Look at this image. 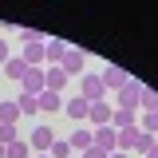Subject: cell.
<instances>
[{
    "instance_id": "cell-1",
    "label": "cell",
    "mask_w": 158,
    "mask_h": 158,
    "mask_svg": "<svg viewBox=\"0 0 158 158\" xmlns=\"http://www.w3.org/2000/svg\"><path fill=\"white\" fill-rule=\"evenodd\" d=\"M83 63H87V59H83L79 48H67L63 59H59V67H63V75H67V79H83Z\"/></svg>"
},
{
    "instance_id": "cell-2",
    "label": "cell",
    "mask_w": 158,
    "mask_h": 158,
    "mask_svg": "<svg viewBox=\"0 0 158 158\" xmlns=\"http://www.w3.org/2000/svg\"><path fill=\"white\" fill-rule=\"evenodd\" d=\"M79 99H87V103H99V99H107V87H103V79H99V75H83V79H79Z\"/></svg>"
},
{
    "instance_id": "cell-3",
    "label": "cell",
    "mask_w": 158,
    "mask_h": 158,
    "mask_svg": "<svg viewBox=\"0 0 158 158\" xmlns=\"http://www.w3.org/2000/svg\"><path fill=\"white\" fill-rule=\"evenodd\" d=\"M115 99H118V107H123V111H138V99H142V83H138V79H131L123 91H115Z\"/></svg>"
},
{
    "instance_id": "cell-4",
    "label": "cell",
    "mask_w": 158,
    "mask_h": 158,
    "mask_svg": "<svg viewBox=\"0 0 158 158\" xmlns=\"http://www.w3.org/2000/svg\"><path fill=\"white\" fill-rule=\"evenodd\" d=\"M115 142H118L115 127H95V131H91V146H99L103 154H115Z\"/></svg>"
},
{
    "instance_id": "cell-5",
    "label": "cell",
    "mask_w": 158,
    "mask_h": 158,
    "mask_svg": "<svg viewBox=\"0 0 158 158\" xmlns=\"http://www.w3.org/2000/svg\"><path fill=\"white\" fill-rule=\"evenodd\" d=\"M103 87H107V91H123V87H127V83H131V75H127V71H123V67H111V63H107V67H103Z\"/></svg>"
},
{
    "instance_id": "cell-6",
    "label": "cell",
    "mask_w": 158,
    "mask_h": 158,
    "mask_svg": "<svg viewBox=\"0 0 158 158\" xmlns=\"http://www.w3.org/2000/svg\"><path fill=\"white\" fill-rule=\"evenodd\" d=\"M87 123H91V131H95V127H111V103H107V99L91 103V111H87Z\"/></svg>"
},
{
    "instance_id": "cell-7",
    "label": "cell",
    "mask_w": 158,
    "mask_h": 158,
    "mask_svg": "<svg viewBox=\"0 0 158 158\" xmlns=\"http://www.w3.org/2000/svg\"><path fill=\"white\" fill-rule=\"evenodd\" d=\"M20 91L24 95H40L44 91V67H28V75L20 79Z\"/></svg>"
},
{
    "instance_id": "cell-8",
    "label": "cell",
    "mask_w": 158,
    "mask_h": 158,
    "mask_svg": "<svg viewBox=\"0 0 158 158\" xmlns=\"http://www.w3.org/2000/svg\"><path fill=\"white\" fill-rule=\"evenodd\" d=\"M87 111H91V103H87V99H67V103H63V115H67V118H75V123H79V127H83V123H87Z\"/></svg>"
},
{
    "instance_id": "cell-9",
    "label": "cell",
    "mask_w": 158,
    "mask_h": 158,
    "mask_svg": "<svg viewBox=\"0 0 158 158\" xmlns=\"http://www.w3.org/2000/svg\"><path fill=\"white\" fill-rule=\"evenodd\" d=\"M67 48H71V44H63V40H48V44H44V63H48V67H59V59H63Z\"/></svg>"
},
{
    "instance_id": "cell-10",
    "label": "cell",
    "mask_w": 158,
    "mask_h": 158,
    "mask_svg": "<svg viewBox=\"0 0 158 158\" xmlns=\"http://www.w3.org/2000/svg\"><path fill=\"white\" fill-rule=\"evenodd\" d=\"M67 87V75H63V67H44V91H63Z\"/></svg>"
},
{
    "instance_id": "cell-11",
    "label": "cell",
    "mask_w": 158,
    "mask_h": 158,
    "mask_svg": "<svg viewBox=\"0 0 158 158\" xmlns=\"http://www.w3.org/2000/svg\"><path fill=\"white\" fill-rule=\"evenodd\" d=\"M67 146H71V154H83V150L91 146V127H75L71 138H67Z\"/></svg>"
},
{
    "instance_id": "cell-12",
    "label": "cell",
    "mask_w": 158,
    "mask_h": 158,
    "mask_svg": "<svg viewBox=\"0 0 158 158\" xmlns=\"http://www.w3.org/2000/svg\"><path fill=\"white\" fill-rule=\"evenodd\" d=\"M111 127L115 131H127V127H138V111H111Z\"/></svg>"
},
{
    "instance_id": "cell-13",
    "label": "cell",
    "mask_w": 158,
    "mask_h": 158,
    "mask_svg": "<svg viewBox=\"0 0 158 158\" xmlns=\"http://www.w3.org/2000/svg\"><path fill=\"white\" fill-rule=\"evenodd\" d=\"M20 59H24L28 67H44V44H24Z\"/></svg>"
},
{
    "instance_id": "cell-14",
    "label": "cell",
    "mask_w": 158,
    "mask_h": 158,
    "mask_svg": "<svg viewBox=\"0 0 158 158\" xmlns=\"http://www.w3.org/2000/svg\"><path fill=\"white\" fill-rule=\"evenodd\" d=\"M56 142V135H52V127H36L32 131V146H36L40 154H48V146Z\"/></svg>"
},
{
    "instance_id": "cell-15",
    "label": "cell",
    "mask_w": 158,
    "mask_h": 158,
    "mask_svg": "<svg viewBox=\"0 0 158 158\" xmlns=\"http://www.w3.org/2000/svg\"><path fill=\"white\" fill-rule=\"evenodd\" d=\"M4 75L12 79V83H20V79L28 75V63H24V59H20V56H12V59H8V63H4Z\"/></svg>"
},
{
    "instance_id": "cell-16",
    "label": "cell",
    "mask_w": 158,
    "mask_h": 158,
    "mask_svg": "<svg viewBox=\"0 0 158 158\" xmlns=\"http://www.w3.org/2000/svg\"><path fill=\"white\" fill-rule=\"evenodd\" d=\"M36 107H40V111H63V99H59L56 91H40V95H36Z\"/></svg>"
},
{
    "instance_id": "cell-17",
    "label": "cell",
    "mask_w": 158,
    "mask_h": 158,
    "mask_svg": "<svg viewBox=\"0 0 158 158\" xmlns=\"http://www.w3.org/2000/svg\"><path fill=\"white\" fill-rule=\"evenodd\" d=\"M16 118H20V111H16V103L8 99V103H0V127H16Z\"/></svg>"
},
{
    "instance_id": "cell-18",
    "label": "cell",
    "mask_w": 158,
    "mask_h": 158,
    "mask_svg": "<svg viewBox=\"0 0 158 158\" xmlns=\"http://www.w3.org/2000/svg\"><path fill=\"white\" fill-rule=\"evenodd\" d=\"M28 154H32V146H28V142H20V138L4 146V158H28Z\"/></svg>"
},
{
    "instance_id": "cell-19",
    "label": "cell",
    "mask_w": 158,
    "mask_h": 158,
    "mask_svg": "<svg viewBox=\"0 0 158 158\" xmlns=\"http://www.w3.org/2000/svg\"><path fill=\"white\" fill-rule=\"evenodd\" d=\"M16 111H20V115H36V111H40V107H36V95H24V91H20Z\"/></svg>"
},
{
    "instance_id": "cell-20",
    "label": "cell",
    "mask_w": 158,
    "mask_h": 158,
    "mask_svg": "<svg viewBox=\"0 0 158 158\" xmlns=\"http://www.w3.org/2000/svg\"><path fill=\"white\" fill-rule=\"evenodd\" d=\"M138 107H146V111H158V91L142 87V99H138Z\"/></svg>"
},
{
    "instance_id": "cell-21",
    "label": "cell",
    "mask_w": 158,
    "mask_h": 158,
    "mask_svg": "<svg viewBox=\"0 0 158 158\" xmlns=\"http://www.w3.org/2000/svg\"><path fill=\"white\" fill-rule=\"evenodd\" d=\"M20 40H24V44H48V36H44L40 28H24V32H20Z\"/></svg>"
},
{
    "instance_id": "cell-22",
    "label": "cell",
    "mask_w": 158,
    "mask_h": 158,
    "mask_svg": "<svg viewBox=\"0 0 158 158\" xmlns=\"http://www.w3.org/2000/svg\"><path fill=\"white\" fill-rule=\"evenodd\" d=\"M48 158H71V146H67V142H52V146H48Z\"/></svg>"
},
{
    "instance_id": "cell-23",
    "label": "cell",
    "mask_w": 158,
    "mask_h": 158,
    "mask_svg": "<svg viewBox=\"0 0 158 158\" xmlns=\"http://www.w3.org/2000/svg\"><path fill=\"white\" fill-rule=\"evenodd\" d=\"M8 142H16V127H0V146H8Z\"/></svg>"
},
{
    "instance_id": "cell-24",
    "label": "cell",
    "mask_w": 158,
    "mask_h": 158,
    "mask_svg": "<svg viewBox=\"0 0 158 158\" xmlns=\"http://www.w3.org/2000/svg\"><path fill=\"white\" fill-rule=\"evenodd\" d=\"M79 158H111V154H103L99 146H87V150H83V154H79Z\"/></svg>"
},
{
    "instance_id": "cell-25",
    "label": "cell",
    "mask_w": 158,
    "mask_h": 158,
    "mask_svg": "<svg viewBox=\"0 0 158 158\" xmlns=\"http://www.w3.org/2000/svg\"><path fill=\"white\" fill-rule=\"evenodd\" d=\"M8 59H12V48H8V44L0 40V63H8Z\"/></svg>"
},
{
    "instance_id": "cell-26",
    "label": "cell",
    "mask_w": 158,
    "mask_h": 158,
    "mask_svg": "<svg viewBox=\"0 0 158 158\" xmlns=\"http://www.w3.org/2000/svg\"><path fill=\"white\" fill-rule=\"evenodd\" d=\"M146 158H158V142H150V146H146Z\"/></svg>"
},
{
    "instance_id": "cell-27",
    "label": "cell",
    "mask_w": 158,
    "mask_h": 158,
    "mask_svg": "<svg viewBox=\"0 0 158 158\" xmlns=\"http://www.w3.org/2000/svg\"><path fill=\"white\" fill-rule=\"evenodd\" d=\"M111 158H131V154H118V150H115V154H111Z\"/></svg>"
},
{
    "instance_id": "cell-28",
    "label": "cell",
    "mask_w": 158,
    "mask_h": 158,
    "mask_svg": "<svg viewBox=\"0 0 158 158\" xmlns=\"http://www.w3.org/2000/svg\"><path fill=\"white\" fill-rule=\"evenodd\" d=\"M0 158H4V146H0Z\"/></svg>"
},
{
    "instance_id": "cell-29",
    "label": "cell",
    "mask_w": 158,
    "mask_h": 158,
    "mask_svg": "<svg viewBox=\"0 0 158 158\" xmlns=\"http://www.w3.org/2000/svg\"><path fill=\"white\" fill-rule=\"evenodd\" d=\"M40 158H48V154H40Z\"/></svg>"
}]
</instances>
